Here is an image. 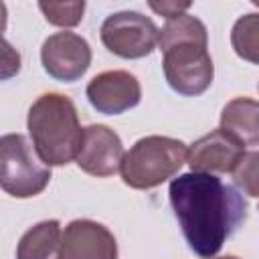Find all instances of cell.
<instances>
[{"mask_svg": "<svg viewBox=\"0 0 259 259\" xmlns=\"http://www.w3.org/2000/svg\"><path fill=\"white\" fill-rule=\"evenodd\" d=\"M168 194L182 235L198 257H214L247 217L243 194L212 174H180Z\"/></svg>", "mask_w": 259, "mask_h": 259, "instance_id": "cell-1", "label": "cell"}, {"mask_svg": "<svg viewBox=\"0 0 259 259\" xmlns=\"http://www.w3.org/2000/svg\"><path fill=\"white\" fill-rule=\"evenodd\" d=\"M26 125L34 152L47 166H63L77 156L83 130L77 109L67 95H40L28 109Z\"/></svg>", "mask_w": 259, "mask_h": 259, "instance_id": "cell-2", "label": "cell"}, {"mask_svg": "<svg viewBox=\"0 0 259 259\" xmlns=\"http://www.w3.org/2000/svg\"><path fill=\"white\" fill-rule=\"evenodd\" d=\"M186 162V144L166 136L138 140L123 154L119 172L127 186L146 190L172 178Z\"/></svg>", "mask_w": 259, "mask_h": 259, "instance_id": "cell-3", "label": "cell"}, {"mask_svg": "<svg viewBox=\"0 0 259 259\" xmlns=\"http://www.w3.org/2000/svg\"><path fill=\"white\" fill-rule=\"evenodd\" d=\"M51 180V168L20 134L0 138V188L14 198L40 194Z\"/></svg>", "mask_w": 259, "mask_h": 259, "instance_id": "cell-4", "label": "cell"}, {"mask_svg": "<svg viewBox=\"0 0 259 259\" xmlns=\"http://www.w3.org/2000/svg\"><path fill=\"white\" fill-rule=\"evenodd\" d=\"M162 67L168 85L180 95H200L204 93L214 77L212 59L206 45L198 42H178L162 51Z\"/></svg>", "mask_w": 259, "mask_h": 259, "instance_id": "cell-5", "label": "cell"}, {"mask_svg": "<svg viewBox=\"0 0 259 259\" xmlns=\"http://www.w3.org/2000/svg\"><path fill=\"white\" fill-rule=\"evenodd\" d=\"M101 42L121 59H142L158 45V28L152 18L123 10L109 14L101 24Z\"/></svg>", "mask_w": 259, "mask_h": 259, "instance_id": "cell-6", "label": "cell"}, {"mask_svg": "<svg viewBox=\"0 0 259 259\" xmlns=\"http://www.w3.org/2000/svg\"><path fill=\"white\" fill-rule=\"evenodd\" d=\"M40 61L45 71L65 83H73L85 75L91 65V49L87 40L75 32H55L40 49Z\"/></svg>", "mask_w": 259, "mask_h": 259, "instance_id": "cell-7", "label": "cell"}, {"mask_svg": "<svg viewBox=\"0 0 259 259\" xmlns=\"http://www.w3.org/2000/svg\"><path fill=\"white\" fill-rule=\"evenodd\" d=\"M55 259H117V243L107 227L79 219L61 233Z\"/></svg>", "mask_w": 259, "mask_h": 259, "instance_id": "cell-8", "label": "cell"}, {"mask_svg": "<svg viewBox=\"0 0 259 259\" xmlns=\"http://www.w3.org/2000/svg\"><path fill=\"white\" fill-rule=\"evenodd\" d=\"M123 146L119 136L107 125H87L81 136V146L75 156L77 166L97 178L113 176L119 170Z\"/></svg>", "mask_w": 259, "mask_h": 259, "instance_id": "cell-9", "label": "cell"}, {"mask_svg": "<svg viewBox=\"0 0 259 259\" xmlns=\"http://www.w3.org/2000/svg\"><path fill=\"white\" fill-rule=\"evenodd\" d=\"M87 99L99 113L117 115L140 103L142 87L127 71H105L89 81Z\"/></svg>", "mask_w": 259, "mask_h": 259, "instance_id": "cell-10", "label": "cell"}, {"mask_svg": "<svg viewBox=\"0 0 259 259\" xmlns=\"http://www.w3.org/2000/svg\"><path fill=\"white\" fill-rule=\"evenodd\" d=\"M243 156L245 148L229 134H225L221 127L202 136L186 150V162L192 168V172L212 176L233 172Z\"/></svg>", "mask_w": 259, "mask_h": 259, "instance_id": "cell-11", "label": "cell"}, {"mask_svg": "<svg viewBox=\"0 0 259 259\" xmlns=\"http://www.w3.org/2000/svg\"><path fill=\"white\" fill-rule=\"evenodd\" d=\"M259 105L255 99L237 97L229 101L221 113V130L237 140L243 148L259 144V125H257Z\"/></svg>", "mask_w": 259, "mask_h": 259, "instance_id": "cell-12", "label": "cell"}, {"mask_svg": "<svg viewBox=\"0 0 259 259\" xmlns=\"http://www.w3.org/2000/svg\"><path fill=\"white\" fill-rule=\"evenodd\" d=\"M61 241L59 221H42L30 227L18 241L16 259H49Z\"/></svg>", "mask_w": 259, "mask_h": 259, "instance_id": "cell-13", "label": "cell"}, {"mask_svg": "<svg viewBox=\"0 0 259 259\" xmlns=\"http://www.w3.org/2000/svg\"><path fill=\"white\" fill-rule=\"evenodd\" d=\"M178 42H198V45H208L206 36V26L190 14H180L172 20L166 22L162 30H158V45L160 49H168Z\"/></svg>", "mask_w": 259, "mask_h": 259, "instance_id": "cell-14", "label": "cell"}, {"mask_svg": "<svg viewBox=\"0 0 259 259\" xmlns=\"http://www.w3.org/2000/svg\"><path fill=\"white\" fill-rule=\"evenodd\" d=\"M233 47L239 57L257 63V51H259V18L257 14H247L239 18L233 26L231 34Z\"/></svg>", "mask_w": 259, "mask_h": 259, "instance_id": "cell-15", "label": "cell"}, {"mask_svg": "<svg viewBox=\"0 0 259 259\" xmlns=\"http://www.w3.org/2000/svg\"><path fill=\"white\" fill-rule=\"evenodd\" d=\"M38 8L45 14L47 22L69 28L81 22L85 12V2H38Z\"/></svg>", "mask_w": 259, "mask_h": 259, "instance_id": "cell-16", "label": "cell"}, {"mask_svg": "<svg viewBox=\"0 0 259 259\" xmlns=\"http://www.w3.org/2000/svg\"><path fill=\"white\" fill-rule=\"evenodd\" d=\"M257 162H259V154L253 152H245V156L241 158V162L235 166V170L231 172L235 182L249 194V196H259V178H257Z\"/></svg>", "mask_w": 259, "mask_h": 259, "instance_id": "cell-17", "label": "cell"}, {"mask_svg": "<svg viewBox=\"0 0 259 259\" xmlns=\"http://www.w3.org/2000/svg\"><path fill=\"white\" fill-rule=\"evenodd\" d=\"M20 71V55L18 51L0 36V81L16 77Z\"/></svg>", "mask_w": 259, "mask_h": 259, "instance_id": "cell-18", "label": "cell"}, {"mask_svg": "<svg viewBox=\"0 0 259 259\" xmlns=\"http://www.w3.org/2000/svg\"><path fill=\"white\" fill-rule=\"evenodd\" d=\"M150 8L162 16H166L168 20L184 14L190 8V2H150Z\"/></svg>", "mask_w": 259, "mask_h": 259, "instance_id": "cell-19", "label": "cell"}, {"mask_svg": "<svg viewBox=\"0 0 259 259\" xmlns=\"http://www.w3.org/2000/svg\"><path fill=\"white\" fill-rule=\"evenodd\" d=\"M4 28H6V6H4V2H0V36L4 32Z\"/></svg>", "mask_w": 259, "mask_h": 259, "instance_id": "cell-20", "label": "cell"}, {"mask_svg": "<svg viewBox=\"0 0 259 259\" xmlns=\"http://www.w3.org/2000/svg\"><path fill=\"white\" fill-rule=\"evenodd\" d=\"M219 259H239V257H233V255H229V257H219Z\"/></svg>", "mask_w": 259, "mask_h": 259, "instance_id": "cell-21", "label": "cell"}]
</instances>
